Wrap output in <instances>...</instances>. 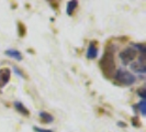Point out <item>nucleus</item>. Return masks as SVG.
<instances>
[{
  "instance_id": "obj_15",
  "label": "nucleus",
  "mask_w": 146,
  "mask_h": 132,
  "mask_svg": "<svg viewBox=\"0 0 146 132\" xmlns=\"http://www.w3.org/2000/svg\"><path fill=\"white\" fill-rule=\"evenodd\" d=\"M34 130L36 132H53L52 130H45V129H40L37 127H34Z\"/></svg>"
},
{
  "instance_id": "obj_8",
  "label": "nucleus",
  "mask_w": 146,
  "mask_h": 132,
  "mask_svg": "<svg viewBox=\"0 0 146 132\" xmlns=\"http://www.w3.org/2000/svg\"><path fill=\"white\" fill-rule=\"evenodd\" d=\"M13 106H15V108L20 113H22V115H24V116H29V110L27 109L24 106H23V103H20V101H15V103H13Z\"/></svg>"
},
{
  "instance_id": "obj_12",
  "label": "nucleus",
  "mask_w": 146,
  "mask_h": 132,
  "mask_svg": "<svg viewBox=\"0 0 146 132\" xmlns=\"http://www.w3.org/2000/svg\"><path fill=\"white\" fill-rule=\"evenodd\" d=\"M19 34H20V37H23L24 34H25V27L22 24V23H19Z\"/></svg>"
},
{
  "instance_id": "obj_1",
  "label": "nucleus",
  "mask_w": 146,
  "mask_h": 132,
  "mask_svg": "<svg viewBox=\"0 0 146 132\" xmlns=\"http://www.w3.org/2000/svg\"><path fill=\"white\" fill-rule=\"evenodd\" d=\"M114 79L123 85H133L136 81V77L133 74L126 72L123 68H120L114 74Z\"/></svg>"
},
{
  "instance_id": "obj_4",
  "label": "nucleus",
  "mask_w": 146,
  "mask_h": 132,
  "mask_svg": "<svg viewBox=\"0 0 146 132\" xmlns=\"http://www.w3.org/2000/svg\"><path fill=\"white\" fill-rule=\"evenodd\" d=\"M131 68L134 73L144 76V74H145V57H144V55H139V59L136 62L131 63Z\"/></svg>"
},
{
  "instance_id": "obj_9",
  "label": "nucleus",
  "mask_w": 146,
  "mask_h": 132,
  "mask_svg": "<svg viewBox=\"0 0 146 132\" xmlns=\"http://www.w3.org/2000/svg\"><path fill=\"white\" fill-rule=\"evenodd\" d=\"M38 116L41 117V119L43 120L45 123H51V122H53V121H54V117H53L52 115H50L48 112L41 111V112L38 113Z\"/></svg>"
},
{
  "instance_id": "obj_13",
  "label": "nucleus",
  "mask_w": 146,
  "mask_h": 132,
  "mask_svg": "<svg viewBox=\"0 0 146 132\" xmlns=\"http://www.w3.org/2000/svg\"><path fill=\"white\" fill-rule=\"evenodd\" d=\"M13 72H15V74H17V75H18V76H20V77H23V73H22L21 71H20V69H19V68H18V67H13Z\"/></svg>"
},
{
  "instance_id": "obj_14",
  "label": "nucleus",
  "mask_w": 146,
  "mask_h": 132,
  "mask_svg": "<svg viewBox=\"0 0 146 132\" xmlns=\"http://www.w3.org/2000/svg\"><path fill=\"white\" fill-rule=\"evenodd\" d=\"M137 93H139V95L141 96V97H142V99H144V98H145V89H144V88L139 89Z\"/></svg>"
},
{
  "instance_id": "obj_10",
  "label": "nucleus",
  "mask_w": 146,
  "mask_h": 132,
  "mask_svg": "<svg viewBox=\"0 0 146 132\" xmlns=\"http://www.w3.org/2000/svg\"><path fill=\"white\" fill-rule=\"evenodd\" d=\"M77 5L78 2L77 1H68L67 2V7H66V12L68 15H72L75 11V9L77 8Z\"/></svg>"
},
{
  "instance_id": "obj_11",
  "label": "nucleus",
  "mask_w": 146,
  "mask_h": 132,
  "mask_svg": "<svg viewBox=\"0 0 146 132\" xmlns=\"http://www.w3.org/2000/svg\"><path fill=\"white\" fill-rule=\"evenodd\" d=\"M137 107H139V109H141V112H142V115L143 116H145L146 113V107H145V99H142L141 101L139 103V105H137Z\"/></svg>"
},
{
  "instance_id": "obj_2",
  "label": "nucleus",
  "mask_w": 146,
  "mask_h": 132,
  "mask_svg": "<svg viewBox=\"0 0 146 132\" xmlns=\"http://www.w3.org/2000/svg\"><path fill=\"white\" fill-rule=\"evenodd\" d=\"M136 56H137V51L135 50L134 46L126 47L122 52H120V54H119V57H120L123 65H129V64L133 63V61L136 59Z\"/></svg>"
},
{
  "instance_id": "obj_3",
  "label": "nucleus",
  "mask_w": 146,
  "mask_h": 132,
  "mask_svg": "<svg viewBox=\"0 0 146 132\" xmlns=\"http://www.w3.org/2000/svg\"><path fill=\"white\" fill-rule=\"evenodd\" d=\"M100 66L101 69L106 75H110L113 72L114 68V63H113V59H112V54L109 52H106V54L103 55L102 59L100 61Z\"/></svg>"
},
{
  "instance_id": "obj_7",
  "label": "nucleus",
  "mask_w": 146,
  "mask_h": 132,
  "mask_svg": "<svg viewBox=\"0 0 146 132\" xmlns=\"http://www.w3.org/2000/svg\"><path fill=\"white\" fill-rule=\"evenodd\" d=\"M5 54L8 55L9 57H11V59H15L17 61H21L22 59L21 52L15 50V49H9V50H7V51L5 52Z\"/></svg>"
},
{
  "instance_id": "obj_6",
  "label": "nucleus",
  "mask_w": 146,
  "mask_h": 132,
  "mask_svg": "<svg viewBox=\"0 0 146 132\" xmlns=\"http://www.w3.org/2000/svg\"><path fill=\"white\" fill-rule=\"evenodd\" d=\"M97 56H98V47H97L96 43L91 42L87 49V57L89 59H92Z\"/></svg>"
},
{
  "instance_id": "obj_5",
  "label": "nucleus",
  "mask_w": 146,
  "mask_h": 132,
  "mask_svg": "<svg viewBox=\"0 0 146 132\" xmlns=\"http://www.w3.org/2000/svg\"><path fill=\"white\" fill-rule=\"evenodd\" d=\"M10 71L7 67H3L0 69V87H3L5 85H7L8 81H10Z\"/></svg>"
}]
</instances>
